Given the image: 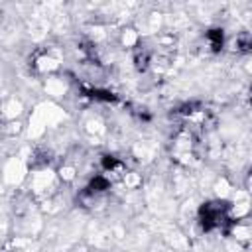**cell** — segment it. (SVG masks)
<instances>
[{
	"instance_id": "obj_2",
	"label": "cell",
	"mask_w": 252,
	"mask_h": 252,
	"mask_svg": "<svg viewBox=\"0 0 252 252\" xmlns=\"http://www.w3.org/2000/svg\"><path fill=\"white\" fill-rule=\"evenodd\" d=\"M209 39L213 43V49H219L222 45V32L220 30H211L209 32Z\"/></svg>"
},
{
	"instance_id": "obj_1",
	"label": "cell",
	"mask_w": 252,
	"mask_h": 252,
	"mask_svg": "<svg viewBox=\"0 0 252 252\" xmlns=\"http://www.w3.org/2000/svg\"><path fill=\"white\" fill-rule=\"evenodd\" d=\"M201 222L205 230L217 228L226 222V205L224 203H209L201 209Z\"/></svg>"
}]
</instances>
